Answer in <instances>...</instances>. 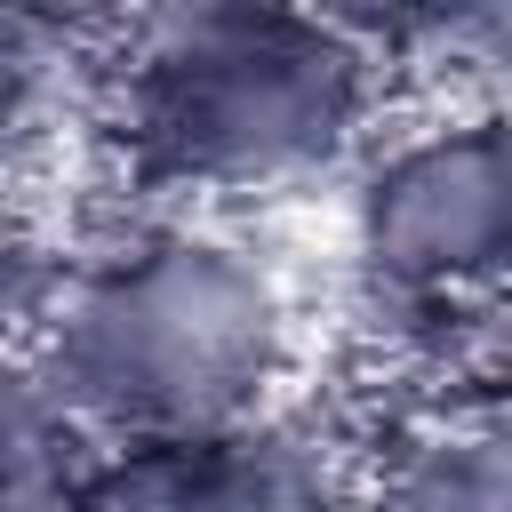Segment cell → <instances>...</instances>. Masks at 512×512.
I'll return each instance as SVG.
<instances>
[{
    "label": "cell",
    "mask_w": 512,
    "mask_h": 512,
    "mask_svg": "<svg viewBox=\"0 0 512 512\" xmlns=\"http://www.w3.org/2000/svg\"><path fill=\"white\" fill-rule=\"evenodd\" d=\"M352 512H512V416L416 400V416L360 464Z\"/></svg>",
    "instance_id": "5b68a950"
},
{
    "label": "cell",
    "mask_w": 512,
    "mask_h": 512,
    "mask_svg": "<svg viewBox=\"0 0 512 512\" xmlns=\"http://www.w3.org/2000/svg\"><path fill=\"white\" fill-rule=\"evenodd\" d=\"M360 464L312 408L176 432L80 440L32 384H16V512H352Z\"/></svg>",
    "instance_id": "277c9868"
},
{
    "label": "cell",
    "mask_w": 512,
    "mask_h": 512,
    "mask_svg": "<svg viewBox=\"0 0 512 512\" xmlns=\"http://www.w3.org/2000/svg\"><path fill=\"white\" fill-rule=\"evenodd\" d=\"M408 72H432L448 96H480L512 112V8H456V16H392Z\"/></svg>",
    "instance_id": "8992f818"
},
{
    "label": "cell",
    "mask_w": 512,
    "mask_h": 512,
    "mask_svg": "<svg viewBox=\"0 0 512 512\" xmlns=\"http://www.w3.org/2000/svg\"><path fill=\"white\" fill-rule=\"evenodd\" d=\"M424 360H432V392L424 400L512 416V304L488 312V320H472V328H456V336H440Z\"/></svg>",
    "instance_id": "52a82bcc"
},
{
    "label": "cell",
    "mask_w": 512,
    "mask_h": 512,
    "mask_svg": "<svg viewBox=\"0 0 512 512\" xmlns=\"http://www.w3.org/2000/svg\"><path fill=\"white\" fill-rule=\"evenodd\" d=\"M352 296L416 352L512 304V112L480 96L400 104L336 192Z\"/></svg>",
    "instance_id": "3957f363"
},
{
    "label": "cell",
    "mask_w": 512,
    "mask_h": 512,
    "mask_svg": "<svg viewBox=\"0 0 512 512\" xmlns=\"http://www.w3.org/2000/svg\"><path fill=\"white\" fill-rule=\"evenodd\" d=\"M312 304L256 216L112 208L48 248L16 240V384L80 440L232 432L304 408Z\"/></svg>",
    "instance_id": "6da1fadb"
},
{
    "label": "cell",
    "mask_w": 512,
    "mask_h": 512,
    "mask_svg": "<svg viewBox=\"0 0 512 512\" xmlns=\"http://www.w3.org/2000/svg\"><path fill=\"white\" fill-rule=\"evenodd\" d=\"M392 16L184 0L104 16L88 144L144 208L272 216L344 192L400 112Z\"/></svg>",
    "instance_id": "7a4b0ae2"
}]
</instances>
